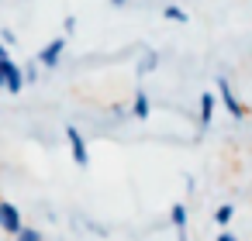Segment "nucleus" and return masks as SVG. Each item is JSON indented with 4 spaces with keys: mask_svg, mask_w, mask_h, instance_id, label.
<instances>
[{
    "mask_svg": "<svg viewBox=\"0 0 252 241\" xmlns=\"http://www.w3.org/2000/svg\"><path fill=\"white\" fill-rule=\"evenodd\" d=\"M159 69V52H149L142 62H138V76H145V73H156Z\"/></svg>",
    "mask_w": 252,
    "mask_h": 241,
    "instance_id": "obj_11",
    "label": "nucleus"
},
{
    "mask_svg": "<svg viewBox=\"0 0 252 241\" xmlns=\"http://www.w3.org/2000/svg\"><path fill=\"white\" fill-rule=\"evenodd\" d=\"M21 73H25V86H28V83H38V59H35V62H28Z\"/></svg>",
    "mask_w": 252,
    "mask_h": 241,
    "instance_id": "obj_13",
    "label": "nucleus"
},
{
    "mask_svg": "<svg viewBox=\"0 0 252 241\" xmlns=\"http://www.w3.org/2000/svg\"><path fill=\"white\" fill-rule=\"evenodd\" d=\"M162 18H166V21H176V25H187V21H190V14H187L183 7H176V4H166V7H162Z\"/></svg>",
    "mask_w": 252,
    "mask_h": 241,
    "instance_id": "obj_9",
    "label": "nucleus"
},
{
    "mask_svg": "<svg viewBox=\"0 0 252 241\" xmlns=\"http://www.w3.org/2000/svg\"><path fill=\"white\" fill-rule=\"evenodd\" d=\"M0 220H4V200H0Z\"/></svg>",
    "mask_w": 252,
    "mask_h": 241,
    "instance_id": "obj_18",
    "label": "nucleus"
},
{
    "mask_svg": "<svg viewBox=\"0 0 252 241\" xmlns=\"http://www.w3.org/2000/svg\"><path fill=\"white\" fill-rule=\"evenodd\" d=\"M231 217H235V207H231V203H218V210H214V224H218V227H228Z\"/></svg>",
    "mask_w": 252,
    "mask_h": 241,
    "instance_id": "obj_10",
    "label": "nucleus"
},
{
    "mask_svg": "<svg viewBox=\"0 0 252 241\" xmlns=\"http://www.w3.org/2000/svg\"><path fill=\"white\" fill-rule=\"evenodd\" d=\"M0 86H4L7 93H21V90H25V73H21V66L11 59V52H7L4 42H0Z\"/></svg>",
    "mask_w": 252,
    "mask_h": 241,
    "instance_id": "obj_1",
    "label": "nucleus"
},
{
    "mask_svg": "<svg viewBox=\"0 0 252 241\" xmlns=\"http://www.w3.org/2000/svg\"><path fill=\"white\" fill-rule=\"evenodd\" d=\"M214 93H218V100L224 104V110H228L235 121H245V114H249V110H245V104L235 97V90H231V83H228L224 76H218V80H214Z\"/></svg>",
    "mask_w": 252,
    "mask_h": 241,
    "instance_id": "obj_2",
    "label": "nucleus"
},
{
    "mask_svg": "<svg viewBox=\"0 0 252 241\" xmlns=\"http://www.w3.org/2000/svg\"><path fill=\"white\" fill-rule=\"evenodd\" d=\"M14 241H42V231H38V227H21V231L14 234Z\"/></svg>",
    "mask_w": 252,
    "mask_h": 241,
    "instance_id": "obj_12",
    "label": "nucleus"
},
{
    "mask_svg": "<svg viewBox=\"0 0 252 241\" xmlns=\"http://www.w3.org/2000/svg\"><path fill=\"white\" fill-rule=\"evenodd\" d=\"M218 241H238V238H235V234H231L228 227H221V234H218Z\"/></svg>",
    "mask_w": 252,
    "mask_h": 241,
    "instance_id": "obj_16",
    "label": "nucleus"
},
{
    "mask_svg": "<svg viewBox=\"0 0 252 241\" xmlns=\"http://www.w3.org/2000/svg\"><path fill=\"white\" fill-rule=\"evenodd\" d=\"M0 42H4V45H14V42H18V35H14V31H11V28H7V31H4V35H0Z\"/></svg>",
    "mask_w": 252,
    "mask_h": 241,
    "instance_id": "obj_14",
    "label": "nucleus"
},
{
    "mask_svg": "<svg viewBox=\"0 0 252 241\" xmlns=\"http://www.w3.org/2000/svg\"><path fill=\"white\" fill-rule=\"evenodd\" d=\"M66 141H69V155H73V162L80 165V169H87L90 165V152H87V138L80 134V128H66Z\"/></svg>",
    "mask_w": 252,
    "mask_h": 241,
    "instance_id": "obj_3",
    "label": "nucleus"
},
{
    "mask_svg": "<svg viewBox=\"0 0 252 241\" xmlns=\"http://www.w3.org/2000/svg\"><path fill=\"white\" fill-rule=\"evenodd\" d=\"M63 52H66V38H52V42L38 52V66H42V69H56L59 59H63Z\"/></svg>",
    "mask_w": 252,
    "mask_h": 241,
    "instance_id": "obj_4",
    "label": "nucleus"
},
{
    "mask_svg": "<svg viewBox=\"0 0 252 241\" xmlns=\"http://www.w3.org/2000/svg\"><path fill=\"white\" fill-rule=\"evenodd\" d=\"M214 107H218V93H204V97H200V110H197V121H200V128H211Z\"/></svg>",
    "mask_w": 252,
    "mask_h": 241,
    "instance_id": "obj_6",
    "label": "nucleus"
},
{
    "mask_svg": "<svg viewBox=\"0 0 252 241\" xmlns=\"http://www.w3.org/2000/svg\"><path fill=\"white\" fill-rule=\"evenodd\" d=\"M25 224H21V210L14 207V203H7L4 200V220H0V231H7V234H18Z\"/></svg>",
    "mask_w": 252,
    "mask_h": 241,
    "instance_id": "obj_5",
    "label": "nucleus"
},
{
    "mask_svg": "<svg viewBox=\"0 0 252 241\" xmlns=\"http://www.w3.org/2000/svg\"><path fill=\"white\" fill-rule=\"evenodd\" d=\"M149 114H152L149 93H145V90H135V100H131V117H138V121H149Z\"/></svg>",
    "mask_w": 252,
    "mask_h": 241,
    "instance_id": "obj_7",
    "label": "nucleus"
},
{
    "mask_svg": "<svg viewBox=\"0 0 252 241\" xmlns=\"http://www.w3.org/2000/svg\"><path fill=\"white\" fill-rule=\"evenodd\" d=\"M63 28H66V35H73V31H76V18H73V14H69V18H66V21H63Z\"/></svg>",
    "mask_w": 252,
    "mask_h": 241,
    "instance_id": "obj_15",
    "label": "nucleus"
},
{
    "mask_svg": "<svg viewBox=\"0 0 252 241\" xmlns=\"http://www.w3.org/2000/svg\"><path fill=\"white\" fill-rule=\"evenodd\" d=\"M169 224L176 231H187V203H173L169 207Z\"/></svg>",
    "mask_w": 252,
    "mask_h": 241,
    "instance_id": "obj_8",
    "label": "nucleus"
},
{
    "mask_svg": "<svg viewBox=\"0 0 252 241\" xmlns=\"http://www.w3.org/2000/svg\"><path fill=\"white\" fill-rule=\"evenodd\" d=\"M128 4V0H111V7H125Z\"/></svg>",
    "mask_w": 252,
    "mask_h": 241,
    "instance_id": "obj_17",
    "label": "nucleus"
}]
</instances>
